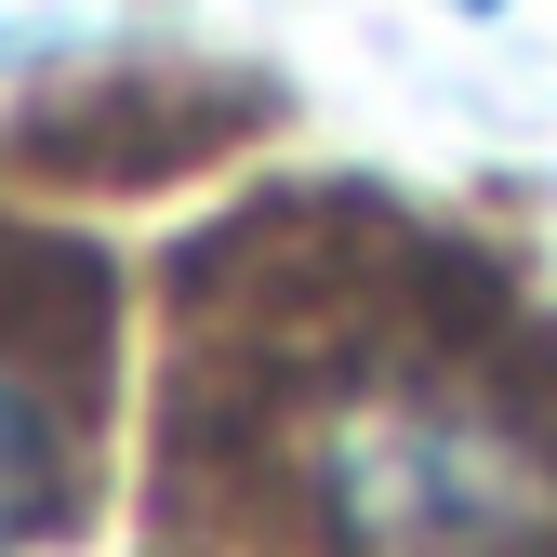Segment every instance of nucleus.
Listing matches in <instances>:
<instances>
[{
    "label": "nucleus",
    "instance_id": "obj_1",
    "mask_svg": "<svg viewBox=\"0 0 557 557\" xmlns=\"http://www.w3.org/2000/svg\"><path fill=\"white\" fill-rule=\"evenodd\" d=\"M160 557H557V398L425 293L213 265L160 411Z\"/></svg>",
    "mask_w": 557,
    "mask_h": 557
},
{
    "label": "nucleus",
    "instance_id": "obj_2",
    "mask_svg": "<svg viewBox=\"0 0 557 557\" xmlns=\"http://www.w3.org/2000/svg\"><path fill=\"white\" fill-rule=\"evenodd\" d=\"M81 438H94V278L53 252H0V557L66 531Z\"/></svg>",
    "mask_w": 557,
    "mask_h": 557
}]
</instances>
